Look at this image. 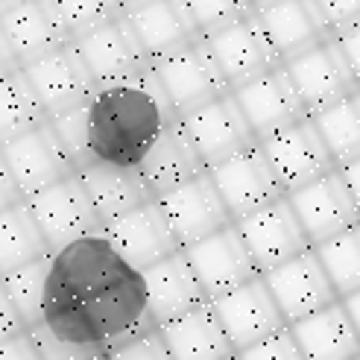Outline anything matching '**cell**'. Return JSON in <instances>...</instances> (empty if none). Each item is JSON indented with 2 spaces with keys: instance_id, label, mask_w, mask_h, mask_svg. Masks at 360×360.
Listing matches in <instances>:
<instances>
[{
  "instance_id": "cell-1",
  "label": "cell",
  "mask_w": 360,
  "mask_h": 360,
  "mask_svg": "<svg viewBox=\"0 0 360 360\" xmlns=\"http://www.w3.org/2000/svg\"><path fill=\"white\" fill-rule=\"evenodd\" d=\"M41 328L103 357L158 328L141 273L120 258L105 229L53 255Z\"/></svg>"
},
{
  "instance_id": "cell-2",
  "label": "cell",
  "mask_w": 360,
  "mask_h": 360,
  "mask_svg": "<svg viewBox=\"0 0 360 360\" xmlns=\"http://www.w3.org/2000/svg\"><path fill=\"white\" fill-rule=\"evenodd\" d=\"M179 117L153 70L138 79L100 88L88 103L91 158L100 165L138 170L153 143Z\"/></svg>"
},
{
  "instance_id": "cell-3",
  "label": "cell",
  "mask_w": 360,
  "mask_h": 360,
  "mask_svg": "<svg viewBox=\"0 0 360 360\" xmlns=\"http://www.w3.org/2000/svg\"><path fill=\"white\" fill-rule=\"evenodd\" d=\"M153 74L161 85V91L167 94L176 117H188L196 109H202V105L231 94V85L220 70L217 59H214L211 47L205 44V39L153 62Z\"/></svg>"
},
{
  "instance_id": "cell-4",
  "label": "cell",
  "mask_w": 360,
  "mask_h": 360,
  "mask_svg": "<svg viewBox=\"0 0 360 360\" xmlns=\"http://www.w3.org/2000/svg\"><path fill=\"white\" fill-rule=\"evenodd\" d=\"M70 44H74L77 53L82 56L97 88H112V85L138 79L153 70L150 53L143 50L132 24L126 21V15L97 27L94 32H88Z\"/></svg>"
},
{
  "instance_id": "cell-5",
  "label": "cell",
  "mask_w": 360,
  "mask_h": 360,
  "mask_svg": "<svg viewBox=\"0 0 360 360\" xmlns=\"http://www.w3.org/2000/svg\"><path fill=\"white\" fill-rule=\"evenodd\" d=\"M27 205H30L32 217H35V223H39L53 255L68 249V246H74L77 240H82L88 235H97V231L105 229L103 220L97 217L91 200H88L79 176L30 196Z\"/></svg>"
},
{
  "instance_id": "cell-6",
  "label": "cell",
  "mask_w": 360,
  "mask_h": 360,
  "mask_svg": "<svg viewBox=\"0 0 360 360\" xmlns=\"http://www.w3.org/2000/svg\"><path fill=\"white\" fill-rule=\"evenodd\" d=\"M21 70H24L27 82L32 85L35 97H39L47 120L59 117L65 112L82 109V105H88L100 91L74 44L53 50L50 56L30 62Z\"/></svg>"
},
{
  "instance_id": "cell-7",
  "label": "cell",
  "mask_w": 360,
  "mask_h": 360,
  "mask_svg": "<svg viewBox=\"0 0 360 360\" xmlns=\"http://www.w3.org/2000/svg\"><path fill=\"white\" fill-rule=\"evenodd\" d=\"M261 147L287 193L302 191L319 182V179H326L328 173L340 170L316 129L314 117H304L293 126H287L273 138L261 141Z\"/></svg>"
},
{
  "instance_id": "cell-8",
  "label": "cell",
  "mask_w": 360,
  "mask_h": 360,
  "mask_svg": "<svg viewBox=\"0 0 360 360\" xmlns=\"http://www.w3.org/2000/svg\"><path fill=\"white\" fill-rule=\"evenodd\" d=\"M179 123H182V129L193 141V147L208 170L226 165L235 155L261 143L255 132H252L246 115L240 112L235 94H226L220 100L202 105V109H196L188 117H179Z\"/></svg>"
},
{
  "instance_id": "cell-9",
  "label": "cell",
  "mask_w": 360,
  "mask_h": 360,
  "mask_svg": "<svg viewBox=\"0 0 360 360\" xmlns=\"http://www.w3.org/2000/svg\"><path fill=\"white\" fill-rule=\"evenodd\" d=\"M208 173L235 223L287 196L261 143H255L252 150L235 155L231 161H226V165L214 167Z\"/></svg>"
},
{
  "instance_id": "cell-10",
  "label": "cell",
  "mask_w": 360,
  "mask_h": 360,
  "mask_svg": "<svg viewBox=\"0 0 360 360\" xmlns=\"http://www.w3.org/2000/svg\"><path fill=\"white\" fill-rule=\"evenodd\" d=\"M235 226L240 231L246 249L252 252V258H255L261 276L273 273V269L284 266L287 261H293L304 255L308 249H314L287 196L238 220Z\"/></svg>"
},
{
  "instance_id": "cell-11",
  "label": "cell",
  "mask_w": 360,
  "mask_h": 360,
  "mask_svg": "<svg viewBox=\"0 0 360 360\" xmlns=\"http://www.w3.org/2000/svg\"><path fill=\"white\" fill-rule=\"evenodd\" d=\"M185 255L193 266L196 278H200L208 302H217L229 293L240 290L243 284L261 278V269L246 249L238 226H229L208 240L185 249Z\"/></svg>"
},
{
  "instance_id": "cell-12",
  "label": "cell",
  "mask_w": 360,
  "mask_h": 360,
  "mask_svg": "<svg viewBox=\"0 0 360 360\" xmlns=\"http://www.w3.org/2000/svg\"><path fill=\"white\" fill-rule=\"evenodd\" d=\"M0 153H4L15 182L27 200L77 176V167L70 165L50 120H44L41 126H35V129L9 143H0Z\"/></svg>"
},
{
  "instance_id": "cell-13",
  "label": "cell",
  "mask_w": 360,
  "mask_h": 360,
  "mask_svg": "<svg viewBox=\"0 0 360 360\" xmlns=\"http://www.w3.org/2000/svg\"><path fill=\"white\" fill-rule=\"evenodd\" d=\"M158 205L165 211V217L173 229V235L179 238V243H182V249H191L196 243L208 240L211 235H217V231L235 226L211 173H202L193 182L158 196Z\"/></svg>"
},
{
  "instance_id": "cell-14",
  "label": "cell",
  "mask_w": 360,
  "mask_h": 360,
  "mask_svg": "<svg viewBox=\"0 0 360 360\" xmlns=\"http://www.w3.org/2000/svg\"><path fill=\"white\" fill-rule=\"evenodd\" d=\"M287 200H290L311 246H319L360 226V208L349 191L343 170H334L308 188L287 193Z\"/></svg>"
},
{
  "instance_id": "cell-15",
  "label": "cell",
  "mask_w": 360,
  "mask_h": 360,
  "mask_svg": "<svg viewBox=\"0 0 360 360\" xmlns=\"http://www.w3.org/2000/svg\"><path fill=\"white\" fill-rule=\"evenodd\" d=\"M205 44L211 47L214 59H217L220 70L226 74L231 91H238V88L249 85L252 79H258V77L269 74V70L281 68L278 53H276L273 41H269V35L261 27L255 12L240 18L238 24L208 35Z\"/></svg>"
},
{
  "instance_id": "cell-16",
  "label": "cell",
  "mask_w": 360,
  "mask_h": 360,
  "mask_svg": "<svg viewBox=\"0 0 360 360\" xmlns=\"http://www.w3.org/2000/svg\"><path fill=\"white\" fill-rule=\"evenodd\" d=\"M264 281L269 287V293H273V299L278 302L287 326H296V322L340 302L326 266H322L314 249H308L304 255L293 261H287L284 266L273 269V273H266Z\"/></svg>"
},
{
  "instance_id": "cell-17",
  "label": "cell",
  "mask_w": 360,
  "mask_h": 360,
  "mask_svg": "<svg viewBox=\"0 0 360 360\" xmlns=\"http://www.w3.org/2000/svg\"><path fill=\"white\" fill-rule=\"evenodd\" d=\"M284 68L296 85L304 109L311 112V117L360 91V82L337 41L319 44L304 53V56L287 62Z\"/></svg>"
},
{
  "instance_id": "cell-18",
  "label": "cell",
  "mask_w": 360,
  "mask_h": 360,
  "mask_svg": "<svg viewBox=\"0 0 360 360\" xmlns=\"http://www.w3.org/2000/svg\"><path fill=\"white\" fill-rule=\"evenodd\" d=\"M211 304H214V311H217V316H220L223 328H226L238 354L252 349V346H261L264 340L276 337L284 328H290L281 308H278V302L273 299V293H269L264 276L243 284L235 293L211 302Z\"/></svg>"
},
{
  "instance_id": "cell-19",
  "label": "cell",
  "mask_w": 360,
  "mask_h": 360,
  "mask_svg": "<svg viewBox=\"0 0 360 360\" xmlns=\"http://www.w3.org/2000/svg\"><path fill=\"white\" fill-rule=\"evenodd\" d=\"M105 235H109L112 246L120 252V258L129 264L135 273H147L150 266L173 258L176 252H182V243L173 235L158 200L109 223L105 226Z\"/></svg>"
},
{
  "instance_id": "cell-20",
  "label": "cell",
  "mask_w": 360,
  "mask_h": 360,
  "mask_svg": "<svg viewBox=\"0 0 360 360\" xmlns=\"http://www.w3.org/2000/svg\"><path fill=\"white\" fill-rule=\"evenodd\" d=\"M231 94H235L240 112L246 115L258 141H266L276 132L287 129V126L311 117V112L304 109V103H302L284 65L258 79H252L249 85L238 88V91H231Z\"/></svg>"
},
{
  "instance_id": "cell-21",
  "label": "cell",
  "mask_w": 360,
  "mask_h": 360,
  "mask_svg": "<svg viewBox=\"0 0 360 360\" xmlns=\"http://www.w3.org/2000/svg\"><path fill=\"white\" fill-rule=\"evenodd\" d=\"M123 15L132 24L135 35L141 39L143 50L150 53L153 62L202 39V32L191 15V6L182 4V0H138V4H123Z\"/></svg>"
},
{
  "instance_id": "cell-22",
  "label": "cell",
  "mask_w": 360,
  "mask_h": 360,
  "mask_svg": "<svg viewBox=\"0 0 360 360\" xmlns=\"http://www.w3.org/2000/svg\"><path fill=\"white\" fill-rule=\"evenodd\" d=\"M255 15L266 30L281 65L304 56L308 50L331 41L322 18L316 12V0H281V4H255Z\"/></svg>"
},
{
  "instance_id": "cell-23",
  "label": "cell",
  "mask_w": 360,
  "mask_h": 360,
  "mask_svg": "<svg viewBox=\"0 0 360 360\" xmlns=\"http://www.w3.org/2000/svg\"><path fill=\"white\" fill-rule=\"evenodd\" d=\"M141 278H143V287H147L150 314L158 328L208 302L202 284L196 278L193 266L185 255V249L176 252L173 258L150 266L147 273H141Z\"/></svg>"
},
{
  "instance_id": "cell-24",
  "label": "cell",
  "mask_w": 360,
  "mask_h": 360,
  "mask_svg": "<svg viewBox=\"0 0 360 360\" xmlns=\"http://www.w3.org/2000/svg\"><path fill=\"white\" fill-rule=\"evenodd\" d=\"M0 30L6 32L21 68L70 44L53 4H0Z\"/></svg>"
},
{
  "instance_id": "cell-25",
  "label": "cell",
  "mask_w": 360,
  "mask_h": 360,
  "mask_svg": "<svg viewBox=\"0 0 360 360\" xmlns=\"http://www.w3.org/2000/svg\"><path fill=\"white\" fill-rule=\"evenodd\" d=\"M77 176L97 211V217L103 220V226H109L126 217L129 211L155 200L150 185L143 182L141 170H132V167H115V165L94 161V165H88Z\"/></svg>"
},
{
  "instance_id": "cell-26",
  "label": "cell",
  "mask_w": 360,
  "mask_h": 360,
  "mask_svg": "<svg viewBox=\"0 0 360 360\" xmlns=\"http://www.w3.org/2000/svg\"><path fill=\"white\" fill-rule=\"evenodd\" d=\"M138 170L143 176V182L150 185L155 200L170 193V191H176V188L188 185V182H193V179H200L202 173H208L205 161L200 158L193 141L188 138V132L182 129L179 120L153 143V150L147 153V158L141 161Z\"/></svg>"
},
{
  "instance_id": "cell-27",
  "label": "cell",
  "mask_w": 360,
  "mask_h": 360,
  "mask_svg": "<svg viewBox=\"0 0 360 360\" xmlns=\"http://www.w3.org/2000/svg\"><path fill=\"white\" fill-rule=\"evenodd\" d=\"M158 331L173 360H229L238 354L211 302L161 326Z\"/></svg>"
},
{
  "instance_id": "cell-28",
  "label": "cell",
  "mask_w": 360,
  "mask_h": 360,
  "mask_svg": "<svg viewBox=\"0 0 360 360\" xmlns=\"http://www.w3.org/2000/svg\"><path fill=\"white\" fill-rule=\"evenodd\" d=\"M304 360H354L360 357V334L343 302L290 326Z\"/></svg>"
},
{
  "instance_id": "cell-29",
  "label": "cell",
  "mask_w": 360,
  "mask_h": 360,
  "mask_svg": "<svg viewBox=\"0 0 360 360\" xmlns=\"http://www.w3.org/2000/svg\"><path fill=\"white\" fill-rule=\"evenodd\" d=\"M47 255H53V252L39 223H35L27 200L0 211V278H6Z\"/></svg>"
},
{
  "instance_id": "cell-30",
  "label": "cell",
  "mask_w": 360,
  "mask_h": 360,
  "mask_svg": "<svg viewBox=\"0 0 360 360\" xmlns=\"http://www.w3.org/2000/svg\"><path fill=\"white\" fill-rule=\"evenodd\" d=\"M44 120L47 115L21 68L0 77V143H9L15 138L27 135Z\"/></svg>"
},
{
  "instance_id": "cell-31",
  "label": "cell",
  "mask_w": 360,
  "mask_h": 360,
  "mask_svg": "<svg viewBox=\"0 0 360 360\" xmlns=\"http://www.w3.org/2000/svg\"><path fill=\"white\" fill-rule=\"evenodd\" d=\"M314 123L337 167H346L360 158V91L316 112Z\"/></svg>"
},
{
  "instance_id": "cell-32",
  "label": "cell",
  "mask_w": 360,
  "mask_h": 360,
  "mask_svg": "<svg viewBox=\"0 0 360 360\" xmlns=\"http://www.w3.org/2000/svg\"><path fill=\"white\" fill-rule=\"evenodd\" d=\"M314 252L326 266L340 302L360 290V226L314 246Z\"/></svg>"
},
{
  "instance_id": "cell-33",
  "label": "cell",
  "mask_w": 360,
  "mask_h": 360,
  "mask_svg": "<svg viewBox=\"0 0 360 360\" xmlns=\"http://www.w3.org/2000/svg\"><path fill=\"white\" fill-rule=\"evenodd\" d=\"M50 266H53V255L35 261L18 273L0 278L6 284V290L15 302L18 314H21L27 331L39 328L44 322V302H47V284H50Z\"/></svg>"
},
{
  "instance_id": "cell-34",
  "label": "cell",
  "mask_w": 360,
  "mask_h": 360,
  "mask_svg": "<svg viewBox=\"0 0 360 360\" xmlns=\"http://www.w3.org/2000/svg\"><path fill=\"white\" fill-rule=\"evenodd\" d=\"M62 30L68 32L70 41L82 39V35L94 32L97 27L115 21L123 15V4L117 0H56L53 4Z\"/></svg>"
},
{
  "instance_id": "cell-35",
  "label": "cell",
  "mask_w": 360,
  "mask_h": 360,
  "mask_svg": "<svg viewBox=\"0 0 360 360\" xmlns=\"http://www.w3.org/2000/svg\"><path fill=\"white\" fill-rule=\"evenodd\" d=\"M50 126L56 132L59 143L65 147L70 165L79 170H85L88 165H94L91 158V129H88V105L74 112H65L59 117H50Z\"/></svg>"
},
{
  "instance_id": "cell-36",
  "label": "cell",
  "mask_w": 360,
  "mask_h": 360,
  "mask_svg": "<svg viewBox=\"0 0 360 360\" xmlns=\"http://www.w3.org/2000/svg\"><path fill=\"white\" fill-rule=\"evenodd\" d=\"M188 6H191L196 27L202 32V39L238 24L240 18L255 12V4H249V0H191Z\"/></svg>"
},
{
  "instance_id": "cell-37",
  "label": "cell",
  "mask_w": 360,
  "mask_h": 360,
  "mask_svg": "<svg viewBox=\"0 0 360 360\" xmlns=\"http://www.w3.org/2000/svg\"><path fill=\"white\" fill-rule=\"evenodd\" d=\"M316 12L331 41L360 27V0H316Z\"/></svg>"
},
{
  "instance_id": "cell-38",
  "label": "cell",
  "mask_w": 360,
  "mask_h": 360,
  "mask_svg": "<svg viewBox=\"0 0 360 360\" xmlns=\"http://www.w3.org/2000/svg\"><path fill=\"white\" fill-rule=\"evenodd\" d=\"M238 357L240 360H304V354H302V349H299L290 328H284L276 337L264 340L261 346H252V349L240 352Z\"/></svg>"
},
{
  "instance_id": "cell-39",
  "label": "cell",
  "mask_w": 360,
  "mask_h": 360,
  "mask_svg": "<svg viewBox=\"0 0 360 360\" xmlns=\"http://www.w3.org/2000/svg\"><path fill=\"white\" fill-rule=\"evenodd\" d=\"M109 360H173V354L165 343V337H161V331L155 328L150 334L132 340V343L120 346L117 352H112Z\"/></svg>"
},
{
  "instance_id": "cell-40",
  "label": "cell",
  "mask_w": 360,
  "mask_h": 360,
  "mask_svg": "<svg viewBox=\"0 0 360 360\" xmlns=\"http://www.w3.org/2000/svg\"><path fill=\"white\" fill-rule=\"evenodd\" d=\"M30 337L35 340V346H39L41 357L44 360H103V354L91 352V349H82V346H70V343H62L56 340L47 328H32Z\"/></svg>"
},
{
  "instance_id": "cell-41",
  "label": "cell",
  "mask_w": 360,
  "mask_h": 360,
  "mask_svg": "<svg viewBox=\"0 0 360 360\" xmlns=\"http://www.w3.org/2000/svg\"><path fill=\"white\" fill-rule=\"evenodd\" d=\"M21 334H27V326H24L21 314H18V308H15L6 284L0 281V346L9 343V340H15V337H21Z\"/></svg>"
},
{
  "instance_id": "cell-42",
  "label": "cell",
  "mask_w": 360,
  "mask_h": 360,
  "mask_svg": "<svg viewBox=\"0 0 360 360\" xmlns=\"http://www.w3.org/2000/svg\"><path fill=\"white\" fill-rule=\"evenodd\" d=\"M0 360H44V357H41L35 340L27 331V334L15 337V340H9V343L0 346Z\"/></svg>"
},
{
  "instance_id": "cell-43",
  "label": "cell",
  "mask_w": 360,
  "mask_h": 360,
  "mask_svg": "<svg viewBox=\"0 0 360 360\" xmlns=\"http://www.w3.org/2000/svg\"><path fill=\"white\" fill-rule=\"evenodd\" d=\"M24 200L27 196L21 193V188H18L15 176H12L9 165H6V158H4V153H0V211H6L12 205H18V202H24Z\"/></svg>"
},
{
  "instance_id": "cell-44",
  "label": "cell",
  "mask_w": 360,
  "mask_h": 360,
  "mask_svg": "<svg viewBox=\"0 0 360 360\" xmlns=\"http://www.w3.org/2000/svg\"><path fill=\"white\" fill-rule=\"evenodd\" d=\"M337 44H340V50H343V56L349 59L354 77H357V82H360V27L352 30V32H346L343 39H337Z\"/></svg>"
},
{
  "instance_id": "cell-45",
  "label": "cell",
  "mask_w": 360,
  "mask_h": 360,
  "mask_svg": "<svg viewBox=\"0 0 360 360\" xmlns=\"http://www.w3.org/2000/svg\"><path fill=\"white\" fill-rule=\"evenodd\" d=\"M18 68H21V65H18V59H15L12 44H9V39H6V32L0 30V77L12 74V70H18Z\"/></svg>"
},
{
  "instance_id": "cell-46",
  "label": "cell",
  "mask_w": 360,
  "mask_h": 360,
  "mask_svg": "<svg viewBox=\"0 0 360 360\" xmlns=\"http://www.w3.org/2000/svg\"><path fill=\"white\" fill-rule=\"evenodd\" d=\"M340 170H343L346 182H349V191H352L354 202H357V208H360V158L352 161V165H346V167H340Z\"/></svg>"
},
{
  "instance_id": "cell-47",
  "label": "cell",
  "mask_w": 360,
  "mask_h": 360,
  "mask_svg": "<svg viewBox=\"0 0 360 360\" xmlns=\"http://www.w3.org/2000/svg\"><path fill=\"white\" fill-rule=\"evenodd\" d=\"M343 308H346V314H349V319H352V326H354L357 334H360V290L343 299Z\"/></svg>"
},
{
  "instance_id": "cell-48",
  "label": "cell",
  "mask_w": 360,
  "mask_h": 360,
  "mask_svg": "<svg viewBox=\"0 0 360 360\" xmlns=\"http://www.w3.org/2000/svg\"><path fill=\"white\" fill-rule=\"evenodd\" d=\"M229 360H240V357H238V354H235V357H229Z\"/></svg>"
},
{
  "instance_id": "cell-49",
  "label": "cell",
  "mask_w": 360,
  "mask_h": 360,
  "mask_svg": "<svg viewBox=\"0 0 360 360\" xmlns=\"http://www.w3.org/2000/svg\"><path fill=\"white\" fill-rule=\"evenodd\" d=\"M103 360H109V357H103Z\"/></svg>"
},
{
  "instance_id": "cell-50",
  "label": "cell",
  "mask_w": 360,
  "mask_h": 360,
  "mask_svg": "<svg viewBox=\"0 0 360 360\" xmlns=\"http://www.w3.org/2000/svg\"><path fill=\"white\" fill-rule=\"evenodd\" d=\"M354 360H360V357H354Z\"/></svg>"
}]
</instances>
